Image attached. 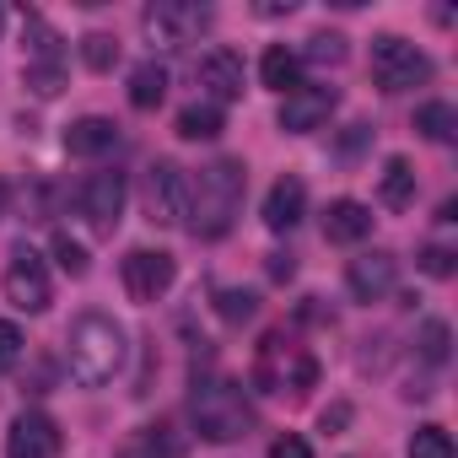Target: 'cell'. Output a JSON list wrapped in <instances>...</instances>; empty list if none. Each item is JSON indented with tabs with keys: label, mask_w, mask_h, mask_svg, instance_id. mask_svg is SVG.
Here are the masks:
<instances>
[{
	"label": "cell",
	"mask_w": 458,
	"mask_h": 458,
	"mask_svg": "<svg viewBox=\"0 0 458 458\" xmlns=\"http://www.w3.org/2000/svg\"><path fill=\"white\" fill-rule=\"evenodd\" d=\"M178 135L183 140H216L221 135V108L216 103H189V108H178Z\"/></svg>",
	"instance_id": "44dd1931"
},
{
	"label": "cell",
	"mask_w": 458,
	"mask_h": 458,
	"mask_svg": "<svg viewBox=\"0 0 458 458\" xmlns=\"http://www.w3.org/2000/svg\"><path fill=\"white\" fill-rule=\"evenodd\" d=\"M415 130H420L426 140L447 146V140L458 135V108H453V103H420V108H415Z\"/></svg>",
	"instance_id": "7402d4cb"
},
{
	"label": "cell",
	"mask_w": 458,
	"mask_h": 458,
	"mask_svg": "<svg viewBox=\"0 0 458 458\" xmlns=\"http://www.w3.org/2000/svg\"><path fill=\"white\" fill-rule=\"evenodd\" d=\"M140 447H146L151 458H183V453H189V437H183L173 420H157V426L140 431Z\"/></svg>",
	"instance_id": "603a6c76"
},
{
	"label": "cell",
	"mask_w": 458,
	"mask_h": 458,
	"mask_svg": "<svg viewBox=\"0 0 458 458\" xmlns=\"http://www.w3.org/2000/svg\"><path fill=\"white\" fill-rule=\"evenodd\" d=\"M60 426L44 410H22L6 431V458H60Z\"/></svg>",
	"instance_id": "7c38bea8"
},
{
	"label": "cell",
	"mask_w": 458,
	"mask_h": 458,
	"mask_svg": "<svg viewBox=\"0 0 458 458\" xmlns=\"http://www.w3.org/2000/svg\"><path fill=\"white\" fill-rule=\"evenodd\" d=\"M114 146H119V124L103 119V114H87V119H76V124L65 130V151H71V157H103V151H114Z\"/></svg>",
	"instance_id": "e0dca14e"
},
{
	"label": "cell",
	"mask_w": 458,
	"mask_h": 458,
	"mask_svg": "<svg viewBox=\"0 0 458 458\" xmlns=\"http://www.w3.org/2000/svg\"><path fill=\"white\" fill-rule=\"evenodd\" d=\"M146 210L157 226H183V210H189V178L173 157H157L146 167Z\"/></svg>",
	"instance_id": "ba28073f"
},
{
	"label": "cell",
	"mask_w": 458,
	"mask_h": 458,
	"mask_svg": "<svg viewBox=\"0 0 458 458\" xmlns=\"http://www.w3.org/2000/svg\"><path fill=\"white\" fill-rule=\"evenodd\" d=\"M372 81H377L383 92H415V87L431 81V60H426L410 38L377 33V38H372Z\"/></svg>",
	"instance_id": "5b68a950"
},
{
	"label": "cell",
	"mask_w": 458,
	"mask_h": 458,
	"mask_svg": "<svg viewBox=\"0 0 458 458\" xmlns=\"http://www.w3.org/2000/svg\"><path fill=\"white\" fill-rule=\"evenodd\" d=\"M292 270H297L292 254H270V276H276V281H292Z\"/></svg>",
	"instance_id": "836d02e7"
},
{
	"label": "cell",
	"mask_w": 458,
	"mask_h": 458,
	"mask_svg": "<svg viewBox=\"0 0 458 458\" xmlns=\"http://www.w3.org/2000/svg\"><path fill=\"white\" fill-rule=\"evenodd\" d=\"M394 281H399V259H394L388 249L356 254V259L345 265V286H351L356 302H383V297L394 292Z\"/></svg>",
	"instance_id": "4fadbf2b"
},
{
	"label": "cell",
	"mask_w": 458,
	"mask_h": 458,
	"mask_svg": "<svg viewBox=\"0 0 458 458\" xmlns=\"http://www.w3.org/2000/svg\"><path fill=\"white\" fill-rule=\"evenodd\" d=\"M297 60H313V65H340V60H345V38H340V33H313V38H308V49H302Z\"/></svg>",
	"instance_id": "f1b7e54d"
},
{
	"label": "cell",
	"mask_w": 458,
	"mask_h": 458,
	"mask_svg": "<svg viewBox=\"0 0 458 458\" xmlns=\"http://www.w3.org/2000/svg\"><path fill=\"white\" fill-rule=\"evenodd\" d=\"M49 254H55V265L71 276V281H81L87 270H92V259H87V249L71 238V233H55V243H49Z\"/></svg>",
	"instance_id": "cb8c5ba5"
},
{
	"label": "cell",
	"mask_w": 458,
	"mask_h": 458,
	"mask_svg": "<svg viewBox=\"0 0 458 458\" xmlns=\"http://www.w3.org/2000/svg\"><path fill=\"white\" fill-rule=\"evenodd\" d=\"M0 216H6V183H0Z\"/></svg>",
	"instance_id": "d590c367"
},
{
	"label": "cell",
	"mask_w": 458,
	"mask_h": 458,
	"mask_svg": "<svg viewBox=\"0 0 458 458\" xmlns=\"http://www.w3.org/2000/svg\"><path fill=\"white\" fill-rule=\"evenodd\" d=\"M259 81H265L270 92H281V98H286V92H297V87H302V60H297L292 49H281V44H276V49H265V60H259Z\"/></svg>",
	"instance_id": "d6986e66"
},
{
	"label": "cell",
	"mask_w": 458,
	"mask_h": 458,
	"mask_svg": "<svg viewBox=\"0 0 458 458\" xmlns=\"http://www.w3.org/2000/svg\"><path fill=\"white\" fill-rule=\"evenodd\" d=\"M194 76L205 87V103H216V108L243 98V55H233V49H210Z\"/></svg>",
	"instance_id": "5bb4252c"
},
{
	"label": "cell",
	"mask_w": 458,
	"mask_h": 458,
	"mask_svg": "<svg viewBox=\"0 0 458 458\" xmlns=\"http://www.w3.org/2000/svg\"><path fill=\"white\" fill-rule=\"evenodd\" d=\"M410 458H453V437L442 426H420L410 437Z\"/></svg>",
	"instance_id": "83f0119b"
},
{
	"label": "cell",
	"mask_w": 458,
	"mask_h": 458,
	"mask_svg": "<svg viewBox=\"0 0 458 458\" xmlns=\"http://www.w3.org/2000/svg\"><path fill=\"white\" fill-rule=\"evenodd\" d=\"M178 281V259L162 249H130L124 254V292L135 302H162Z\"/></svg>",
	"instance_id": "9c48e42d"
},
{
	"label": "cell",
	"mask_w": 458,
	"mask_h": 458,
	"mask_svg": "<svg viewBox=\"0 0 458 458\" xmlns=\"http://www.w3.org/2000/svg\"><path fill=\"white\" fill-rule=\"evenodd\" d=\"M130 345H124V329L108 318V313H81L65 335V367L81 388H103L119 377Z\"/></svg>",
	"instance_id": "7a4b0ae2"
},
{
	"label": "cell",
	"mask_w": 458,
	"mask_h": 458,
	"mask_svg": "<svg viewBox=\"0 0 458 458\" xmlns=\"http://www.w3.org/2000/svg\"><path fill=\"white\" fill-rule=\"evenodd\" d=\"M81 60H87L92 71H114V65H119V38H114V33H87V38H81Z\"/></svg>",
	"instance_id": "4316f807"
},
{
	"label": "cell",
	"mask_w": 458,
	"mask_h": 458,
	"mask_svg": "<svg viewBox=\"0 0 458 458\" xmlns=\"http://www.w3.org/2000/svg\"><path fill=\"white\" fill-rule=\"evenodd\" d=\"M243 189H249V173L238 157H216L210 167H199V178L189 183V210H183V226L194 238H226L233 221L243 210Z\"/></svg>",
	"instance_id": "6da1fadb"
},
{
	"label": "cell",
	"mask_w": 458,
	"mask_h": 458,
	"mask_svg": "<svg viewBox=\"0 0 458 458\" xmlns=\"http://www.w3.org/2000/svg\"><path fill=\"white\" fill-rule=\"evenodd\" d=\"M420 270H426V276H437V281H447V276L458 270V254H453V249H442V243H431V249H420Z\"/></svg>",
	"instance_id": "1f68e13d"
},
{
	"label": "cell",
	"mask_w": 458,
	"mask_h": 458,
	"mask_svg": "<svg viewBox=\"0 0 458 458\" xmlns=\"http://www.w3.org/2000/svg\"><path fill=\"white\" fill-rule=\"evenodd\" d=\"M420 356L437 361V367L447 361V324H442V318H426V324H420Z\"/></svg>",
	"instance_id": "4dcf8cb0"
},
{
	"label": "cell",
	"mask_w": 458,
	"mask_h": 458,
	"mask_svg": "<svg viewBox=\"0 0 458 458\" xmlns=\"http://www.w3.org/2000/svg\"><path fill=\"white\" fill-rule=\"evenodd\" d=\"M302 210H308V183L302 178H276L270 183V194H265V226L270 233H292V226L302 221Z\"/></svg>",
	"instance_id": "9a60e30c"
},
{
	"label": "cell",
	"mask_w": 458,
	"mask_h": 458,
	"mask_svg": "<svg viewBox=\"0 0 458 458\" xmlns=\"http://www.w3.org/2000/svg\"><path fill=\"white\" fill-rule=\"evenodd\" d=\"M119 458H151V453H146V447H140V437H135V442H130V447H124Z\"/></svg>",
	"instance_id": "e575fe53"
},
{
	"label": "cell",
	"mask_w": 458,
	"mask_h": 458,
	"mask_svg": "<svg viewBox=\"0 0 458 458\" xmlns=\"http://www.w3.org/2000/svg\"><path fill=\"white\" fill-rule=\"evenodd\" d=\"M340 108V92L335 87H297V92H286L281 98V130L286 135H313V130H324L329 124V114Z\"/></svg>",
	"instance_id": "8fae6325"
},
{
	"label": "cell",
	"mask_w": 458,
	"mask_h": 458,
	"mask_svg": "<svg viewBox=\"0 0 458 458\" xmlns=\"http://www.w3.org/2000/svg\"><path fill=\"white\" fill-rule=\"evenodd\" d=\"M313 377H318V361H313L302 345H292L286 335H265V340H259V356H254V383H259L265 394L313 388Z\"/></svg>",
	"instance_id": "277c9868"
},
{
	"label": "cell",
	"mask_w": 458,
	"mask_h": 458,
	"mask_svg": "<svg viewBox=\"0 0 458 458\" xmlns=\"http://www.w3.org/2000/svg\"><path fill=\"white\" fill-rule=\"evenodd\" d=\"M189 420L205 442H243L254 431V404L238 383H226V377H210L194 388L189 399Z\"/></svg>",
	"instance_id": "3957f363"
},
{
	"label": "cell",
	"mask_w": 458,
	"mask_h": 458,
	"mask_svg": "<svg viewBox=\"0 0 458 458\" xmlns=\"http://www.w3.org/2000/svg\"><path fill=\"white\" fill-rule=\"evenodd\" d=\"M372 233V210L361 199H329L324 210V238L329 243H361Z\"/></svg>",
	"instance_id": "2e32d148"
},
{
	"label": "cell",
	"mask_w": 458,
	"mask_h": 458,
	"mask_svg": "<svg viewBox=\"0 0 458 458\" xmlns=\"http://www.w3.org/2000/svg\"><path fill=\"white\" fill-rule=\"evenodd\" d=\"M124 173H92L87 189H81V216L98 238H114L119 221H124Z\"/></svg>",
	"instance_id": "30bf717a"
},
{
	"label": "cell",
	"mask_w": 458,
	"mask_h": 458,
	"mask_svg": "<svg viewBox=\"0 0 458 458\" xmlns=\"http://www.w3.org/2000/svg\"><path fill=\"white\" fill-rule=\"evenodd\" d=\"M205 28H210V6H194V0H151L140 12V33L157 49H189Z\"/></svg>",
	"instance_id": "8992f818"
},
{
	"label": "cell",
	"mask_w": 458,
	"mask_h": 458,
	"mask_svg": "<svg viewBox=\"0 0 458 458\" xmlns=\"http://www.w3.org/2000/svg\"><path fill=\"white\" fill-rule=\"evenodd\" d=\"M22 81H28L33 98H60V92H65V65H38V60H28Z\"/></svg>",
	"instance_id": "484cf974"
},
{
	"label": "cell",
	"mask_w": 458,
	"mask_h": 458,
	"mask_svg": "<svg viewBox=\"0 0 458 458\" xmlns=\"http://www.w3.org/2000/svg\"><path fill=\"white\" fill-rule=\"evenodd\" d=\"M216 313H221V324H249V318L259 313V297H254V292H238V286H226V292L216 297Z\"/></svg>",
	"instance_id": "d4e9b609"
},
{
	"label": "cell",
	"mask_w": 458,
	"mask_h": 458,
	"mask_svg": "<svg viewBox=\"0 0 458 458\" xmlns=\"http://www.w3.org/2000/svg\"><path fill=\"white\" fill-rule=\"evenodd\" d=\"M270 458H313V447H308L297 431H286V437H276V442H270Z\"/></svg>",
	"instance_id": "d6a6232c"
},
{
	"label": "cell",
	"mask_w": 458,
	"mask_h": 458,
	"mask_svg": "<svg viewBox=\"0 0 458 458\" xmlns=\"http://www.w3.org/2000/svg\"><path fill=\"white\" fill-rule=\"evenodd\" d=\"M22 351H28V335H22L12 318H0V372H12V367L22 361Z\"/></svg>",
	"instance_id": "f546056e"
},
{
	"label": "cell",
	"mask_w": 458,
	"mask_h": 458,
	"mask_svg": "<svg viewBox=\"0 0 458 458\" xmlns=\"http://www.w3.org/2000/svg\"><path fill=\"white\" fill-rule=\"evenodd\" d=\"M377 199H383L388 210H410V205H415V167H410L404 157H388V162H383Z\"/></svg>",
	"instance_id": "ac0fdd59"
},
{
	"label": "cell",
	"mask_w": 458,
	"mask_h": 458,
	"mask_svg": "<svg viewBox=\"0 0 458 458\" xmlns=\"http://www.w3.org/2000/svg\"><path fill=\"white\" fill-rule=\"evenodd\" d=\"M167 98V71L157 65V60H146V65H135L130 71V108H140V114H151L157 103Z\"/></svg>",
	"instance_id": "ffe728a7"
},
{
	"label": "cell",
	"mask_w": 458,
	"mask_h": 458,
	"mask_svg": "<svg viewBox=\"0 0 458 458\" xmlns=\"http://www.w3.org/2000/svg\"><path fill=\"white\" fill-rule=\"evenodd\" d=\"M0 292H6V302L17 313H44L55 302V286H49V265L33 254V249H17L6 276H0Z\"/></svg>",
	"instance_id": "52a82bcc"
}]
</instances>
